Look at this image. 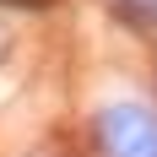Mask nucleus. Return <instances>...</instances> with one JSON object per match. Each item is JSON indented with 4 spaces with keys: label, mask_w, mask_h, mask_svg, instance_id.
I'll return each instance as SVG.
<instances>
[{
    "label": "nucleus",
    "mask_w": 157,
    "mask_h": 157,
    "mask_svg": "<svg viewBox=\"0 0 157 157\" xmlns=\"http://www.w3.org/2000/svg\"><path fill=\"white\" fill-rule=\"evenodd\" d=\"M98 146L103 157H157V109L146 103L98 109Z\"/></svg>",
    "instance_id": "f257e3e1"
}]
</instances>
